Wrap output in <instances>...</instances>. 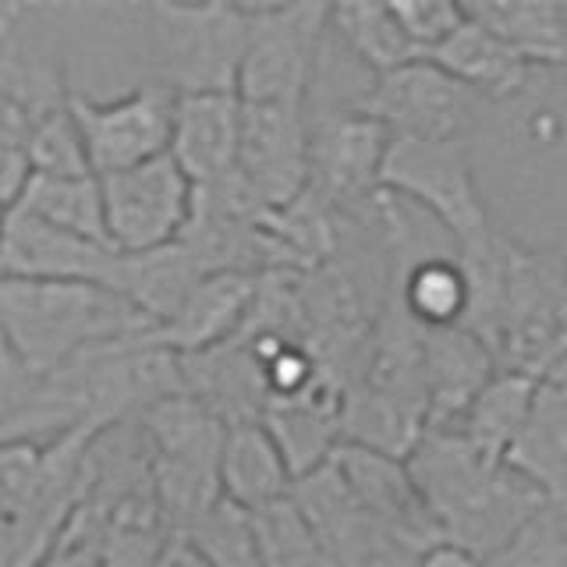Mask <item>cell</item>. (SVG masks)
I'll list each match as a JSON object with an SVG mask.
<instances>
[{
	"label": "cell",
	"instance_id": "cell-23",
	"mask_svg": "<svg viewBox=\"0 0 567 567\" xmlns=\"http://www.w3.org/2000/svg\"><path fill=\"white\" fill-rule=\"evenodd\" d=\"M330 32L351 53V61H359L365 71H372V79L390 75V71L412 61H422V53L401 29L394 8L377 4V0H344V4H333Z\"/></svg>",
	"mask_w": 567,
	"mask_h": 567
},
{
	"label": "cell",
	"instance_id": "cell-25",
	"mask_svg": "<svg viewBox=\"0 0 567 567\" xmlns=\"http://www.w3.org/2000/svg\"><path fill=\"white\" fill-rule=\"evenodd\" d=\"M398 301L422 330L465 327L468 274L457 256H419L398 280Z\"/></svg>",
	"mask_w": 567,
	"mask_h": 567
},
{
	"label": "cell",
	"instance_id": "cell-13",
	"mask_svg": "<svg viewBox=\"0 0 567 567\" xmlns=\"http://www.w3.org/2000/svg\"><path fill=\"white\" fill-rule=\"evenodd\" d=\"M330 465L344 478L348 489L354 493L372 518H377L386 536L401 543L408 554H422L436 543H443V532L433 518L430 504L415 483L408 457H394L383 451L362 447V443H341L333 451Z\"/></svg>",
	"mask_w": 567,
	"mask_h": 567
},
{
	"label": "cell",
	"instance_id": "cell-1",
	"mask_svg": "<svg viewBox=\"0 0 567 567\" xmlns=\"http://www.w3.org/2000/svg\"><path fill=\"white\" fill-rule=\"evenodd\" d=\"M443 539L496 557L518 532L543 514L549 496L511 461L486 457L457 430H425L408 457Z\"/></svg>",
	"mask_w": 567,
	"mask_h": 567
},
{
	"label": "cell",
	"instance_id": "cell-30",
	"mask_svg": "<svg viewBox=\"0 0 567 567\" xmlns=\"http://www.w3.org/2000/svg\"><path fill=\"white\" fill-rule=\"evenodd\" d=\"M412 567H489V564H486V557H478L475 549L443 539L430 549H422Z\"/></svg>",
	"mask_w": 567,
	"mask_h": 567
},
{
	"label": "cell",
	"instance_id": "cell-19",
	"mask_svg": "<svg viewBox=\"0 0 567 567\" xmlns=\"http://www.w3.org/2000/svg\"><path fill=\"white\" fill-rule=\"evenodd\" d=\"M430 61L440 64L465 89H472L475 96L496 103L528 93L532 79L539 75V68H532L518 50L504 43L496 32H489L483 22H475L472 14L447 43L430 53Z\"/></svg>",
	"mask_w": 567,
	"mask_h": 567
},
{
	"label": "cell",
	"instance_id": "cell-7",
	"mask_svg": "<svg viewBox=\"0 0 567 567\" xmlns=\"http://www.w3.org/2000/svg\"><path fill=\"white\" fill-rule=\"evenodd\" d=\"M68 8L64 4H0V103L32 121L71 103L68 79Z\"/></svg>",
	"mask_w": 567,
	"mask_h": 567
},
{
	"label": "cell",
	"instance_id": "cell-12",
	"mask_svg": "<svg viewBox=\"0 0 567 567\" xmlns=\"http://www.w3.org/2000/svg\"><path fill=\"white\" fill-rule=\"evenodd\" d=\"M238 174L259 195L266 209L298 203L312 188L309 106L245 103Z\"/></svg>",
	"mask_w": 567,
	"mask_h": 567
},
{
	"label": "cell",
	"instance_id": "cell-24",
	"mask_svg": "<svg viewBox=\"0 0 567 567\" xmlns=\"http://www.w3.org/2000/svg\"><path fill=\"white\" fill-rule=\"evenodd\" d=\"M536 386H539V380L528 377V372L501 369L486 383L483 394L472 401L465 419H461L454 430L486 457L507 461L511 447L518 443L525 422H528L532 401H536Z\"/></svg>",
	"mask_w": 567,
	"mask_h": 567
},
{
	"label": "cell",
	"instance_id": "cell-34",
	"mask_svg": "<svg viewBox=\"0 0 567 567\" xmlns=\"http://www.w3.org/2000/svg\"><path fill=\"white\" fill-rule=\"evenodd\" d=\"M564 22H567V4H564Z\"/></svg>",
	"mask_w": 567,
	"mask_h": 567
},
{
	"label": "cell",
	"instance_id": "cell-20",
	"mask_svg": "<svg viewBox=\"0 0 567 567\" xmlns=\"http://www.w3.org/2000/svg\"><path fill=\"white\" fill-rule=\"evenodd\" d=\"M199 280L203 270L195 266L192 252L182 241H174L167 248H153V252H138V256L117 252L111 291H117L124 301H132L153 323V330H159L182 312V306Z\"/></svg>",
	"mask_w": 567,
	"mask_h": 567
},
{
	"label": "cell",
	"instance_id": "cell-4",
	"mask_svg": "<svg viewBox=\"0 0 567 567\" xmlns=\"http://www.w3.org/2000/svg\"><path fill=\"white\" fill-rule=\"evenodd\" d=\"M248 43L245 4H142L150 82L192 93H238Z\"/></svg>",
	"mask_w": 567,
	"mask_h": 567
},
{
	"label": "cell",
	"instance_id": "cell-33",
	"mask_svg": "<svg viewBox=\"0 0 567 567\" xmlns=\"http://www.w3.org/2000/svg\"><path fill=\"white\" fill-rule=\"evenodd\" d=\"M560 362H567V330H564V337H560V348H557V354H554V362H549V369L560 365Z\"/></svg>",
	"mask_w": 567,
	"mask_h": 567
},
{
	"label": "cell",
	"instance_id": "cell-10",
	"mask_svg": "<svg viewBox=\"0 0 567 567\" xmlns=\"http://www.w3.org/2000/svg\"><path fill=\"white\" fill-rule=\"evenodd\" d=\"M312 121V192L327 199L337 217L377 203L390 135L380 121L348 103L309 106Z\"/></svg>",
	"mask_w": 567,
	"mask_h": 567
},
{
	"label": "cell",
	"instance_id": "cell-8",
	"mask_svg": "<svg viewBox=\"0 0 567 567\" xmlns=\"http://www.w3.org/2000/svg\"><path fill=\"white\" fill-rule=\"evenodd\" d=\"M348 106L380 121L394 138H468L483 114L475 96L430 58L412 61L390 75L369 79Z\"/></svg>",
	"mask_w": 567,
	"mask_h": 567
},
{
	"label": "cell",
	"instance_id": "cell-2",
	"mask_svg": "<svg viewBox=\"0 0 567 567\" xmlns=\"http://www.w3.org/2000/svg\"><path fill=\"white\" fill-rule=\"evenodd\" d=\"M4 348L29 369H58L79 354L153 333L132 301L103 284L4 280L0 284Z\"/></svg>",
	"mask_w": 567,
	"mask_h": 567
},
{
	"label": "cell",
	"instance_id": "cell-15",
	"mask_svg": "<svg viewBox=\"0 0 567 567\" xmlns=\"http://www.w3.org/2000/svg\"><path fill=\"white\" fill-rule=\"evenodd\" d=\"M422 369L430 425L425 430H454L472 401L501 372L493 348L468 327L422 330Z\"/></svg>",
	"mask_w": 567,
	"mask_h": 567
},
{
	"label": "cell",
	"instance_id": "cell-29",
	"mask_svg": "<svg viewBox=\"0 0 567 567\" xmlns=\"http://www.w3.org/2000/svg\"><path fill=\"white\" fill-rule=\"evenodd\" d=\"M390 8L422 58H430L468 22L465 4H451V0H390Z\"/></svg>",
	"mask_w": 567,
	"mask_h": 567
},
{
	"label": "cell",
	"instance_id": "cell-16",
	"mask_svg": "<svg viewBox=\"0 0 567 567\" xmlns=\"http://www.w3.org/2000/svg\"><path fill=\"white\" fill-rule=\"evenodd\" d=\"M241 114L238 93H192L177 96L171 156L188 174L195 188L217 185L238 174L241 153Z\"/></svg>",
	"mask_w": 567,
	"mask_h": 567
},
{
	"label": "cell",
	"instance_id": "cell-22",
	"mask_svg": "<svg viewBox=\"0 0 567 567\" xmlns=\"http://www.w3.org/2000/svg\"><path fill=\"white\" fill-rule=\"evenodd\" d=\"M475 22L511 43L539 71H567V22L564 4L546 0H472L465 4Z\"/></svg>",
	"mask_w": 567,
	"mask_h": 567
},
{
	"label": "cell",
	"instance_id": "cell-21",
	"mask_svg": "<svg viewBox=\"0 0 567 567\" xmlns=\"http://www.w3.org/2000/svg\"><path fill=\"white\" fill-rule=\"evenodd\" d=\"M224 496L245 511L270 507L295 493V472L284 457L280 443L266 430V422H238L227 425L224 440Z\"/></svg>",
	"mask_w": 567,
	"mask_h": 567
},
{
	"label": "cell",
	"instance_id": "cell-18",
	"mask_svg": "<svg viewBox=\"0 0 567 567\" xmlns=\"http://www.w3.org/2000/svg\"><path fill=\"white\" fill-rule=\"evenodd\" d=\"M507 461L543 486L557 507H567V362L539 377L528 422Z\"/></svg>",
	"mask_w": 567,
	"mask_h": 567
},
{
	"label": "cell",
	"instance_id": "cell-28",
	"mask_svg": "<svg viewBox=\"0 0 567 567\" xmlns=\"http://www.w3.org/2000/svg\"><path fill=\"white\" fill-rule=\"evenodd\" d=\"M29 159H32V174H47V177H89L93 174L82 132H79L75 117H71V106L35 121V128L29 135Z\"/></svg>",
	"mask_w": 567,
	"mask_h": 567
},
{
	"label": "cell",
	"instance_id": "cell-6",
	"mask_svg": "<svg viewBox=\"0 0 567 567\" xmlns=\"http://www.w3.org/2000/svg\"><path fill=\"white\" fill-rule=\"evenodd\" d=\"M380 192L425 209L457 248L486 238L493 230L468 138H394L383 164Z\"/></svg>",
	"mask_w": 567,
	"mask_h": 567
},
{
	"label": "cell",
	"instance_id": "cell-14",
	"mask_svg": "<svg viewBox=\"0 0 567 567\" xmlns=\"http://www.w3.org/2000/svg\"><path fill=\"white\" fill-rule=\"evenodd\" d=\"M117 248L100 245L43 224L22 209L4 213V280H53V284H103L111 288Z\"/></svg>",
	"mask_w": 567,
	"mask_h": 567
},
{
	"label": "cell",
	"instance_id": "cell-27",
	"mask_svg": "<svg viewBox=\"0 0 567 567\" xmlns=\"http://www.w3.org/2000/svg\"><path fill=\"white\" fill-rule=\"evenodd\" d=\"M248 514H252L262 567H341L309 522V514L298 507L295 493Z\"/></svg>",
	"mask_w": 567,
	"mask_h": 567
},
{
	"label": "cell",
	"instance_id": "cell-11",
	"mask_svg": "<svg viewBox=\"0 0 567 567\" xmlns=\"http://www.w3.org/2000/svg\"><path fill=\"white\" fill-rule=\"evenodd\" d=\"M100 185L106 206V235H111L117 252L138 256L182 241L192 220L195 185L171 153L132 171L106 174L100 177Z\"/></svg>",
	"mask_w": 567,
	"mask_h": 567
},
{
	"label": "cell",
	"instance_id": "cell-9",
	"mask_svg": "<svg viewBox=\"0 0 567 567\" xmlns=\"http://www.w3.org/2000/svg\"><path fill=\"white\" fill-rule=\"evenodd\" d=\"M68 106L96 177L132 171L171 153L177 93L167 85L142 82L111 100L71 93Z\"/></svg>",
	"mask_w": 567,
	"mask_h": 567
},
{
	"label": "cell",
	"instance_id": "cell-3",
	"mask_svg": "<svg viewBox=\"0 0 567 567\" xmlns=\"http://www.w3.org/2000/svg\"><path fill=\"white\" fill-rule=\"evenodd\" d=\"M138 422L167 532L182 536L224 501L220 465L227 422L192 394L153 404Z\"/></svg>",
	"mask_w": 567,
	"mask_h": 567
},
{
	"label": "cell",
	"instance_id": "cell-5",
	"mask_svg": "<svg viewBox=\"0 0 567 567\" xmlns=\"http://www.w3.org/2000/svg\"><path fill=\"white\" fill-rule=\"evenodd\" d=\"M330 8L323 0L245 4L248 43L238 75V96L245 103L312 106L330 35Z\"/></svg>",
	"mask_w": 567,
	"mask_h": 567
},
{
	"label": "cell",
	"instance_id": "cell-32",
	"mask_svg": "<svg viewBox=\"0 0 567 567\" xmlns=\"http://www.w3.org/2000/svg\"><path fill=\"white\" fill-rule=\"evenodd\" d=\"M557 106H560V114L567 121V71H560V85H557Z\"/></svg>",
	"mask_w": 567,
	"mask_h": 567
},
{
	"label": "cell",
	"instance_id": "cell-31",
	"mask_svg": "<svg viewBox=\"0 0 567 567\" xmlns=\"http://www.w3.org/2000/svg\"><path fill=\"white\" fill-rule=\"evenodd\" d=\"M415 564V554H408L404 546H383V549H377V554H369L365 560H359V564H351V567H412Z\"/></svg>",
	"mask_w": 567,
	"mask_h": 567
},
{
	"label": "cell",
	"instance_id": "cell-26",
	"mask_svg": "<svg viewBox=\"0 0 567 567\" xmlns=\"http://www.w3.org/2000/svg\"><path fill=\"white\" fill-rule=\"evenodd\" d=\"M8 209H22L29 217L53 224L71 235L111 245L106 235V206H103V185L96 174L89 177H47L35 174L18 195V203ZM114 248V245H111Z\"/></svg>",
	"mask_w": 567,
	"mask_h": 567
},
{
	"label": "cell",
	"instance_id": "cell-17",
	"mask_svg": "<svg viewBox=\"0 0 567 567\" xmlns=\"http://www.w3.org/2000/svg\"><path fill=\"white\" fill-rule=\"evenodd\" d=\"M262 277L252 274H213L195 284V291L167 327L150 333V341L174 354H203L213 351L248 327L256 312Z\"/></svg>",
	"mask_w": 567,
	"mask_h": 567
}]
</instances>
